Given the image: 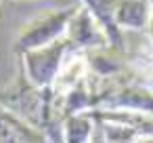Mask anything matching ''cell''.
Listing matches in <instances>:
<instances>
[{
    "label": "cell",
    "mask_w": 153,
    "mask_h": 143,
    "mask_svg": "<svg viewBox=\"0 0 153 143\" xmlns=\"http://www.w3.org/2000/svg\"><path fill=\"white\" fill-rule=\"evenodd\" d=\"M78 7H67V9H61V11H53L48 15H42L34 21H30L17 42H15V53L17 55H23L27 51H34V49H42L46 44H53L55 40H61L65 38V30H67V23L71 19V15L76 13Z\"/></svg>",
    "instance_id": "1"
},
{
    "label": "cell",
    "mask_w": 153,
    "mask_h": 143,
    "mask_svg": "<svg viewBox=\"0 0 153 143\" xmlns=\"http://www.w3.org/2000/svg\"><path fill=\"white\" fill-rule=\"evenodd\" d=\"M67 53H69V44L65 38H61L42 49L27 51L19 57H21V67H23L27 80L36 86L44 88V86H51V82H53L55 74L59 72Z\"/></svg>",
    "instance_id": "2"
},
{
    "label": "cell",
    "mask_w": 153,
    "mask_h": 143,
    "mask_svg": "<svg viewBox=\"0 0 153 143\" xmlns=\"http://www.w3.org/2000/svg\"><path fill=\"white\" fill-rule=\"evenodd\" d=\"M65 40H67L71 53H90V51L107 49V38H105L101 25L90 15V11L82 4L76 9V13L71 15V19L67 23Z\"/></svg>",
    "instance_id": "3"
},
{
    "label": "cell",
    "mask_w": 153,
    "mask_h": 143,
    "mask_svg": "<svg viewBox=\"0 0 153 143\" xmlns=\"http://www.w3.org/2000/svg\"><path fill=\"white\" fill-rule=\"evenodd\" d=\"M88 76V63L84 53H67L59 72L55 74L53 82H51V93L55 97V101H59L61 97H65L71 88H76L80 82H84Z\"/></svg>",
    "instance_id": "4"
},
{
    "label": "cell",
    "mask_w": 153,
    "mask_h": 143,
    "mask_svg": "<svg viewBox=\"0 0 153 143\" xmlns=\"http://www.w3.org/2000/svg\"><path fill=\"white\" fill-rule=\"evenodd\" d=\"M0 143H51L46 135L0 107Z\"/></svg>",
    "instance_id": "5"
},
{
    "label": "cell",
    "mask_w": 153,
    "mask_h": 143,
    "mask_svg": "<svg viewBox=\"0 0 153 143\" xmlns=\"http://www.w3.org/2000/svg\"><path fill=\"white\" fill-rule=\"evenodd\" d=\"M149 15H151V2L149 0H117L115 11H113L115 25L122 32H126V30L128 32L147 30Z\"/></svg>",
    "instance_id": "6"
},
{
    "label": "cell",
    "mask_w": 153,
    "mask_h": 143,
    "mask_svg": "<svg viewBox=\"0 0 153 143\" xmlns=\"http://www.w3.org/2000/svg\"><path fill=\"white\" fill-rule=\"evenodd\" d=\"M147 38L153 44V2H151V15H149V23H147Z\"/></svg>",
    "instance_id": "7"
},
{
    "label": "cell",
    "mask_w": 153,
    "mask_h": 143,
    "mask_svg": "<svg viewBox=\"0 0 153 143\" xmlns=\"http://www.w3.org/2000/svg\"><path fill=\"white\" fill-rule=\"evenodd\" d=\"M88 143H105V141H103V139H101V137L92 130V137H90V141H88Z\"/></svg>",
    "instance_id": "8"
},
{
    "label": "cell",
    "mask_w": 153,
    "mask_h": 143,
    "mask_svg": "<svg viewBox=\"0 0 153 143\" xmlns=\"http://www.w3.org/2000/svg\"><path fill=\"white\" fill-rule=\"evenodd\" d=\"M140 143H153V137H151V139H145V141H140Z\"/></svg>",
    "instance_id": "9"
},
{
    "label": "cell",
    "mask_w": 153,
    "mask_h": 143,
    "mask_svg": "<svg viewBox=\"0 0 153 143\" xmlns=\"http://www.w3.org/2000/svg\"><path fill=\"white\" fill-rule=\"evenodd\" d=\"M149 2H153V0H149Z\"/></svg>",
    "instance_id": "10"
}]
</instances>
